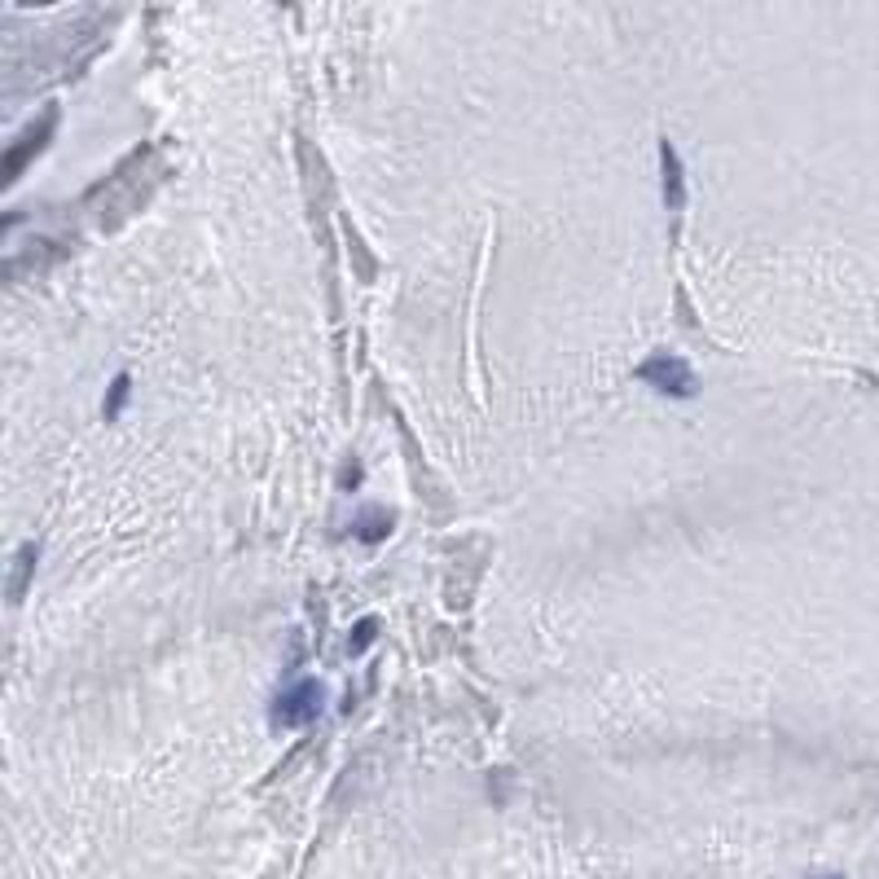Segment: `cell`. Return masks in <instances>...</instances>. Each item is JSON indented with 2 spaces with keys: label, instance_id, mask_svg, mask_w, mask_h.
<instances>
[{
  "label": "cell",
  "instance_id": "obj_1",
  "mask_svg": "<svg viewBox=\"0 0 879 879\" xmlns=\"http://www.w3.org/2000/svg\"><path fill=\"white\" fill-rule=\"evenodd\" d=\"M322 703H326V687L317 678H299V682L277 691V700L268 708V725L273 730H299V725L322 717Z\"/></svg>",
  "mask_w": 879,
  "mask_h": 879
},
{
  "label": "cell",
  "instance_id": "obj_2",
  "mask_svg": "<svg viewBox=\"0 0 879 879\" xmlns=\"http://www.w3.org/2000/svg\"><path fill=\"white\" fill-rule=\"evenodd\" d=\"M638 383H646V387H655V392H664V396H678V401H691V396H695V369H691L682 356H673V352L646 356V361L638 365Z\"/></svg>",
  "mask_w": 879,
  "mask_h": 879
},
{
  "label": "cell",
  "instance_id": "obj_3",
  "mask_svg": "<svg viewBox=\"0 0 879 879\" xmlns=\"http://www.w3.org/2000/svg\"><path fill=\"white\" fill-rule=\"evenodd\" d=\"M53 128H58V106H49L36 124H27L22 128V137L9 146V155H4V185H13L18 176H22V168L49 146V137H53Z\"/></svg>",
  "mask_w": 879,
  "mask_h": 879
},
{
  "label": "cell",
  "instance_id": "obj_4",
  "mask_svg": "<svg viewBox=\"0 0 879 879\" xmlns=\"http://www.w3.org/2000/svg\"><path fill=\"white\" fill-rule=\"evenodd\" d=\"M660 194H664L669 211L687 207V172H682V159H678V150L669 141H660Z\"/></svg>",
  "mask_w": 879,
  "mask_h": 879
},
{
  "label": "cell",
  "instance_id": "obj_5",
  "mask_svg": "<svg viewBox=\"0 0 879 879\" xmlns=\"http://www.w3.org/2000/svg\"><path fill=\"white\" fill-rule=\"evenodd\" d=\"M36 563H40V545L36 541H27L18 554H13V576H9V603H22V594H27V585H31V576H36Z\"/></svg>",
  "mask_w": 879,
  "mask_h": 879
},
{
  "label": "cell",
  "instance_id": "obj_6",
  "mask_svg": "<svg viewBox=\"0 0 879 879\" xmlns=\"http://www.w3.org/2000/svg\"><path fill=\"white\" fill-rule=\"evenodd\" d=\"M392 515L387 511H378V506H369V511H361L356 520H352V536L356 541H365V545H378V541H387L392 536Z\"/></svg>",
  "mask_w": 879,
  "mask_h": 879
},
{
  "label": "cell",
  "instance_id": "obj_7",
  "mask_svg": "<svg viewBox=\"0 0 879 879\" xmlns=\"http://www.w3.org/2000/svg\"><path fill=\"white\" fill-rule=\"evenodd\" d=\"M128 396H132V378H128V374H119V378L110 383V396L101 401V414H106V418H119V414H124V405H128Z\"/></svg>",
  "mask_w": 879,
  "mask_h": 879
},
{
  "label": "cell",
  "instance_id": "obj_8",
  "mask_svg": "<svg viewBox=\"0 0 879 879\" xmlns=\"http://www.w3.org/2000/svg\"><path fill=\"white\" fill-rule=\"evenodd\" d=\"M374 629H378L374 620H361V624L352 629V638H348V655H361V651H365V646L374 642Z\"/></svg>",
  "mask_w": 879,
  "mask_h": 879
},
{
  "label": "cell",
  "instance_id": "obj_9",
  "mask_svg": "<svg viewBox=\"0 0 879 879\" xmlns=\"http://www.w3.org/2000/svg\"><path fill=\"white\" fill-rule=\"evenodd\" d=\"M339 484H344V488H352V484H361V466H348V471L339 475Z\"/></svg>",
  "mask_w": 879,
  "mask_h": 879
},
{
  "label": "cell",
  "instance_id": "obj_10",
  "mask_svg": "<svg viewBox=\"0 0 879 879\" xmlns=\"http://www.w3.org/2000/svg\"><path fill=\"white\" fill-rule=\"evenodd\" d=\"M827 879H840V876H827Z\"/></svg>",
  "mask_w": 879,
  "mask_h": 879
}]
</instances>
